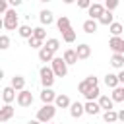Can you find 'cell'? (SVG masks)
<instances>
[{
  "label": "cell",
  "instance_id": "cell-1",
  "mask_svg": "<svg viewBox=\"0 0 124 124\" xmlns=\"http://www.w3.org/2000/svg\"><path fill=\"white\" fill-rule=\"evenodd\" d=\"M54 116H56V107H54V105H43V107L37 110V120H39L41 124H48Z\"/></svg>",
  "mask_w": 124,
  "mask_h": 124
},
{
  "label": "cell",
  "instance_id": "cell-2",
  "mask_svg": "<svg viewBox=\"0 0 124 124\" xmlns=\"http://www.w3.org/2000/svg\"><path fill=\"white\" fill-rule=\"evenodd\" d=\"M4 29H8V31L19 29V16H17V12H16L14 8H10V10L4 14Z\"/></svg>",
  "mask_w": 124,
  "mask_h": 124
},
{
  "label": "cell",
  "instance_id": "cell-3",
  "mask_svg": "<svg viewBox=\"0 0 124 124\" xmlns=\"http://www.w3.org/2000/svg\"><path fill=\"white\" fill-rule=\"evenodd\" d=\"M50 68H52V72H54L56 78H64V76L68 74V64L64 62L62 56H54L52 62H50Z\"/></svg>",
  "mask_w": 124,
  "mask_h": 124
},
{
  "label": "cell",
  "instance_id": "cell-4",
  "mask_svg": "<svg viewBox=\"0 0 124 124\" xmlns=\"http://www.w3.org/2000/svg\"><path fill=\"white\" fill-rule=\"evenodd\" d=\"M39 74H41L43 87H52V83H54V72H52V68L50 66H43Z\"/></svg>",
  "mask_w": 124,
  "mask_h": 124
},
{
  "label": "cell",
  "instance_id": "cell-5",
  "mask_svg": "<svg viewBox=\"0 0 124 124\" xmlns=\"http://www.w3.org/2000/svg\"><path fill=\"white\" fill-rule=\"evenodd\" d=\"M108 48L112 50V54H124V39L122 37H110Z\"/></svg>",
  "mask_w": 124,
  "mask_h": 124
},
{
  "label": "cell",
  "instance_id": "cell-6",
  "mask_svg": "<svg viewBox=\"0 0 124 124\" xmlns=\"http://www.w3.org/2000/svg\"><path fill=\"white\" fill-rule=\"evenodd\" d=\"M16 101H17V105H19V107H31V103H33V93H31V91H27V89L17 91Z\"/></svg>",
  "mask_w": 124,
  "mask_h": 124
},
{
  "label": "cell",
  "instance_id": "cell-7",
  "mask_svg": "<svg viewBox=\"0 0 124 124\" xmlns=\"http://www.w3.org/2000/svg\"><path fill=\"white\" fill-rule=\"evenodd\" d=\"M105 12V6L99 4V2H93L89 8H87V14H89V19H99Z\"/></svg>",
  "mask_w": 124,
  "mask_h": 124
},
{
  "label": "cell",
  "instance_id": "cell-8",
  "mask_svg": "<svg viewBox=\"0 0 124 124\" xmlns=\"http://www.w3.org/2000/svg\"><path fill=\"white\" fill-rule=\"evenodd\" d=\"M76 54H78V60H87V58L91 56V46H89L87 43H81V45H78Z\"/></svg>",
  "mask_w": 124,
  "mask_h": 124
},
{
  "label": "cell",
  "instance_id": "cell-9",
  "mask_svg": "<svg viewBox=\"0 0 124 124\" xmlns=\"http://www.w3.org/2000/svg\"><path fill=\"white\" fill-rule=\"evenodd\" d=\"M16 97H17V93H16V89H14L12 85H8V87L2 89V99H4L6 105H12V103L16 101Z\"/></svg>",
  "mask_w": 124,
  "mask_h": 124
},
{
  "label": "cell",
  "instance_id": "cell-10",
  "mask_svg": "<svg viewBox=\"0 0 124 124\" xmlns=\"http://www.w3.org/2000/svg\"><path fill=\"white\" fill-rule=\"evenodd\" d=\"M54 99H56V93H54L50 87H45V89L41 91V101H43V105H52Z\"/></svg>",
  "mask_w": 124,
  "mask_h": 124
},
{
  "label": "cell",
  "instance_id": "cell-11",
  "mask_svg": "<svg viewBox=\"0 0 124 124\" xmlns=\"http://www.w3.org/2000/svg\"><path fill=\"white\" fill-rule=\"evenodd\" d=\"M83 108H85V114H91V116H97L101 112V107H99L97 101H87L83 105Z\"/></svg>",
  "mask_w": 124,
  "mask_h": 124
},
{
  "label": "cell",
  "instance_id": "cell-12",
  "mask_svg": "<svg viewBox=\"0 0 124 124\" xmlns=\"http://www.w3.org/2000/svg\"><path fill=\"white\" fill-rule=\"evenodd\" d=\"M81 114H85V108H83V105H81L79 101L72 103V105H70V116H72V118H79Z\"/></svg>",
  "mask_w": 124,
  "mask_h": 124
},
{
  "label": "cell",
  "instance_id": "cell-13",
  "mask_svg": "<svg viewBox=\"0 0 124 124\" xmlns=\"http://www.w3.org/2000/svg\"><path fill=\"white\" fill-rule=\"evenodd\" d=\"M39 19H41V25H50V23H54V14L50 10H41Z\"/></svg>",
  "mask_w": 124,
  "mask_h": 124
},
{
  "label": "cell",
  "instance_id": "cell-14",
  "mask_svg": "<svg viewBox=\"0 0 124 124\" xmlns=\"http://www.w3.org/2000/svg\"><path fill=\"white\" fill-rule=\"evenodd\" d=\"M70 105H72V101H70L68 95H56V99H54L56 108H70Z\"/></svg>",
  "mask_w": 124,
  "mask_h": 124
},
{
  "label": "cell",
  "instance_id": "cell-15",
  "mask_svg": "<svg viewBox=\"0 0 124 124\" xmlns=\"http://www.w3.org/2000/svg\"><path fill=\"white\" fill-rule=\"evenodd\" d=\"M97 103H99V107H101L103 110H112V108H114V101H112L108 95H101Z\"/></svg>",
  "mask_w": 124,
  "mask_h": 124
},
{
  "label": "cell",
  "instance_id": "cell-16",
  "mask_svg": "<svg viewBox=\"0 0 124 124\" xmlns=\"http://www.w3.org/2000/svg\"><path fill=\"white\" fill-rule=\"evenodd\" d=\"M14 112H16V108H14L12 105H4V107L0 108V122H6V120H10V118L14 116Z\"/></svg>",
  "mask_w": 124,
  "mask_h": 124
},
{
  "label": "cell",
  "instance_id": "cell-17",
  "mask_svg": "<svg viewBox=\"0 0 124 124\" xmlns=\"http://www.w3.org/2000/svg\"><path fill=\"white\" fill-rule=\"evenodd\" d=\"M56 27H58V31H60V33H66L68 29H72V25H70V19H68L66 16H60V17L56 19Z\"/></svg>",
  "mask_w": 124,
  "mask_h": 124
},
{
  "label": "cell",
  "instance_id": "cell-18",
  "mask_svg": "<svg viewBox=\"0 0 124 124\" xmlns=\"http://www.w3.org/2000/svg\"><path fill=\"white\" fill-rule=\"evenodd\" d=\"M52 58H54V52L50 48H46V46L39 48V60L41 62H52Z\"/></svg>",
  "mask_w": 124,
  "mask_h": 124
},
{
  "label": "cell",
  "instance_id": "cell-19",
  "mask_svg": "<svg viewBox=\"0 0 124 124\" xmlns=\"http://www.w3.org/2000/svg\"><path fill=\"white\" fill-rule=\"evenodd\" d=\"M97 27H99V21H97V19H85V21H83V31H85L87 35L95 33Z\"/></svg>",
  "mask_w": 124,
  "mask_h": 124
},
{
  "label": "cell",
  "instance_id": "cell-20",
  "mask_svg": "<svg viewBox=\"0 0 124 124\" xmlns=\"http://www.w3.org/2000/svg\"><path fill=\"white\" fill-rule=\"evenodd\" d=\"M62 58H64V62H66L68 66H70V64H76V62H78V54H76V50H74V48H66V50H64V56H62Z\"/></svg>",
  "mask_w": 124,
  "mask_h": 124
},
{
  "label": "cell",
  "instance_id": "cell-21",
  "mask_svg": "<svg viewBox=\"0 0 124 124\" xmlns=\"http://www.w3.org/2000/svg\"><path fill=\"white\" fill-rule=\"evenodd\" d=\"M10 85H12L16 91H23V89H25V78H23V76H14Z\"/></svg>",
  "mask_w": 124,
  "mask_h": 124
},
{
  "label": "cell",
  "instance_id": "cell-22",
  "mask_svg": "<svg viewBox=\"0 0 124 124\" xmlns=\"http://www.w3.org/2000/svg\"><path fill=\"white\" fill-rule=\"evenodd\" d=\"M97 21H99L101 25H107V27H108L110 23H114V16H112V12L105 10V12H103V16H101V17H99Z\"/></svg>",
  "mask_w": 124,
  "mask_h": 124
},
{
  "label": "cell",
  "instance_id": "cell-23",
  "mask_svg": "<svg viewBox=\"0 0 124 124\" xmlns=\"http://www.w3.org/2000/svg\"><path fill=\"white\" fill-rule=\"evenodd\" d=\"M110 66L116 68V70H124V54H112Z\"/></svg>",
  "mask_w": 124,
  "mask_h": 124
},
{
  "label": "cell",
  "instance_id": "cell-24",
  "mask_svg": "<svg viewBox=\"0 0 124 124\" xmlns=\"http://www.w3.org/2000/svg\"><path fill=\"white\" fill-rule=\"evenodd\" d=\"M105 85H107V87H110V89L118 87V85H120L118 76H116V74H107V76H105Z\"/></svg>",
  "mask_w": 124,
  "mask_h": 124
},
{
  "label": "cell",
  "instance_id": "cell-25",
  "mask_svg": "<svg viewBox=\"0 0 124 124\" xmlns=\"http://www.w3.org/2000/svg\"><path fill=\"white\" fill-rule=\"evenodd\" d=\"M103 118H105V122L107 124H116L118 122V112L112 108V110H105L103 112Z\"/></svg>",
  "mask_w": 124,
  "mask_h": 124
},
{
  "label": "cell",
  "instance_id": "cell-26",
  "mask_svg": "<svg viewBox=\"0 0 124 124\" xmlns=\"http://www.w3.org/2000/svg\"><path fill=\"white\" fill-rule=\"evenodd\" d=\"M110 99L114 101V103H124V87H114L112 89V95H110Z\"/></svg>",
  "mask_w": 124,
  "mask_h": 124
},
{
  "label": "cell",
  "instance_id": "cell-27",
  "mask_svg": "<svg viewBox=\"0 0 124 124\" xmlns=\"http://www.w3.org/2000/svg\"><path fill=\"white\" fill-rule=\"evenodd\" d=\"M87 101H95V99H99L101 97V91H99V85H95V87H89L87 89V93L83 95Z\"/></svg>",
  "mask_w": 124,
  "mask_h": 124
},
{
  "label": "cell",
  "instance_id": "cell-28",
  "mask_svg": "<svg viewBox=\"0 0 124 124\" xmlns=\"http://www.w3.org/2000/svg\"><path fill=\"white\" fill-rule=\"evenodd\" d=\"M108 31H110V35H112V37H120V35H122V31H124V27H122V23L114 21V23H110V25H108Z\"/></svg>",
  "mask_w": 124,
  "mask_h": 124
},
{
  "label": "cell",
  "instance_id": "cell-29",
  "mask_svg": "<svg viewBox=\"0 0 124 124\" xmlns=\"http://www.w3.org/2000/svg\"><path fill=\"white\" fill-rule=\"evenodd\" d=\"M17 33H19V37H23V39H31V37H33V29H31V25H19Z\"/></svg>",
  "mask_w": 124,
  "mask_h": 124
},
{
  "label": "cell",
  "instance_id": "cell-30",
  "mask_svg": "<svg viewBox=\"0 0 124 124\" xmlns=\"http://www.w3.org/2000/svg\"><path fill=\"white\" fill-rule=\"evenodd\" d=\"M45 46H46V48H50L52 52H56V50L60 48V41H58V39H54V37H52V39H46Z\"/></svg>",
  "mask_w": 124,
  "mask_h": 124
},
{
  "label": "cell",
  "instance_id": "cell-31",
  "mask_svg": "<svg viewBox=\"0 0 124 124\" xmlns=\"http://www.w3.org/2000/svg\"><path fill=\"white\" fill-rule=\"evenodd\" d=\"M62 39H64V43H74L76 41V31L74 29H68L66 33H62Z\"/></svg>",
  "mask_w": 124,
  "mask_h": 124
},
{
  "label": "cell",
  "instance_id": "cell-32",
  "mask_svg": "<svg viewBox=\"0 0 124 124\" xmlns=\"http://www.w3.org/2000/svg\"><path fill=\"white\" fill-rule=\"evenodd\" d=\"M33 37H37V39L45 41V39H46V31H45L43 27H35V29H33Z\"/></svg>",
  "mask_w": 124,
  "mask_h": 124
},
{
  "label": "cell",
  "instance_id": "cell-33",
  "mask_svg": "<svg viewBox=\"0 0 124 124\" xmlns=\"http://www.w3.org/2000/svg\"><path fill=\"white\" fill-rule=\"evenodd\" d=\"M118 4H120V0H105V10L112 12V10L118 8Z\"/></svg>",
  "mask_w": 124,
  "mask_h": 124
},
{
  "label": "cell",
  "instance_id": "cell-34",
  "mask_svg": "<svg viewBox=\"0 0 124 124\" xmlns=\"http://www.w3.org/2000/svg\"><path fill=\"white\" fill-rule=\"evenodd\" d=\"M27 41H29V46H31V48H43V41H41V39L31 37V39H27Z\"/></svg>",
  "mask_w": 124,
  "mask_h": 124
},
{
  "label": "cell",
  "instance_id": "cell-35",
  "mask_svg": "<svg viewBox=\"0 0 124 124\" xmlns=\"http://www.w3.org/2000/svg\"><path fill=\"white\" fill-rule=\"evenodd\" d=\"M10 46V37L8 35H0V50H6Z\"/></svg>",
  "mask_w": 124,
  "mask_h": 124
},
{
  "label": "cell",
  "instance_id": "cell-36",
  "mask_svg": "<svg viewBox=\"0 0 124 124\" xmlns=\"http://www.w3.org/2000/svg\"><path fill=\"white\" fill-rule=\"evenodd\" d=\"M89 87H91V85H89V83H87V81H85V79H83V81H79V85H78V91H79V93H81V95H85V93H87V89H89Z\"/></svg>",
  "mask_w": 124,
  "mask_h": 124
},
{
  "label": "cell",
  "instance_id": "cell-37",
  "mask_svg": "<svg viewBox=\"0 0 124 124\" xmlns=\"http://www.w3.org/2000/svg\"><path fill=\"white\" fill-rule=\"evenodd\" d=\"M85 81H87V83H89L91 87H95V85H99V79H97L95 76H87V78H85Z\"/></svg>",
  "mask_w": 124,
  "mask_h": 124
},
{
  "label": "cell",
  "instance_id": "cell-38",
  "mask_svg": "<svg viewBox=\"0 0 124 124\" xmlns=\"http://www.w3.org/2000/svg\"><path fill=\"white\" fill-rule=\"evenodd\" d=\"M10 8H8V0H0V14H6Z\"/></svg>",
  "mask_w": 124,
  "mask_h": 124
},
{
  "label": "cell",
  "instance_id": "cell-39",
  "mask_svg": "<svg viewBox=\"0 0 124 124\" xmlns=\"http://www.w3.org/2000/svg\"><path fill=\"white\" fill-rule=\"evenodd\" d=\"M78 6L79 8H89L91 6V0H78Z\"/></svg>",
  "mask_w": 124,
  "mask_h": 124
},
{
  "label": "cell",
  "instance_id": "cell-40",
  "mask_svg": "<svg viewBox=\"0 0 124 124\" xmlns=\"http://www.w3.org/2000/svg\"><path fill=\"white\" fill-rule=\"evenodd\" d=\"M21 2H23V0H8V4H10V6H14V8H16V6H19Z\"/></svg>",
  "mask_w": 124,
  "mask_h": 124
},
{
  "label": "cell",
  "instance_id": "cell-41",
  "mask_svg": "<svg viewBox=\"0 0 124 124\" xmlns=\"http://www.w3.org/2000/svg\"><path fill=\"white\" fill-rule=\"evenodd\" d=\"M116 76H118V81H120V83L124 85V70H120V72H118Z\"/></svg>",
  "mask_w": 124,
  "mask_h": 124
},
{
  "label": "cell",
  "instance_id": "cell-42",
  "mask_svg": "<svg viewBox=\"0 0 124 124\" xmlns=\"http://www.w3.org/2000/svg\"><path fill=\"white\" fill-rule=\"evenodd\" d=\"M118 122H124V108L118 110Z\"/></svg>",
  "mask_w": 124,
  "mask_h": 124
},
{
  "label": "cell",
  "instance_id": "cell-43",
  "mask_svg": "<svg viewBox=\"0 0 124 124\" xmlns=\"http://www.w3.org/2000/svg\"><path fill=\"white\" fill-rule=\"evenodd\" d=\"M27 124H41V122H39V120H37V118H35V120H29V122H27Z\"/></svg>",
  "mask_w": 124,
  "mask_h": 124
},
{
  "label": "cell",
  "instance_id": "cell-44",
  "mask_svg": "<svg viewBox=\"0 0 124 124\" xmlns=\"http://www.w3.org/2000/svg\"><path fill=\"white\" fill-rule=\"evenodd\" d=\"M64 4H72V2H76V0H62Z\"/></svg>",
  "mask_w": 124,
  "mask_h": 124
},
{
  "label": "cell",
  "instance_id": "cell-45",
  "mask_svg": "<svg viewBox=\"0 0 124 124\" xmlns=\"http://www.w3.org/2000/svg\"><path fill=\"white\" fill-rule=\"evenodd\" d=\"M4 27V17H0V29Z\"/></svg>",
  "mask_w": 124,
  "mask_h": 124
},
{
  "label": "cell",
  "instance_id": "cell-46",
  "mask_svg": "<svg viewBox=\"0 0 124 124\" xmlns=\"http://www.w3.org/2000/svg\"><path fill=\"white\" fill-rule=\"evenodd\" d=\"M2 78H4V72H2V68H0V79H2Z\"/></svg>",
  "mask_w": 124,
  "mask_h": 124
},
{
  "label": "cell",
  "instance_id": "cell-47",
  "mask_svg": "<svg viewBox=\"0 0 124 124\" xmlns=\"http://www.w3.org/2000/svg\"><path fill=\"white\" fill-rule=\"evenodd\" d=\"M39 2H50V0H39Z\"/></svg>",
  "mask_w": 124,
  "mask_h": 124
},
{
  "label": "cell",
  "instance_id": "cell-48",
  "mask_svg": "<svg viewBox=\"0 0 124 124\" xmlns=\"http://www.w3.org/2000/svg\"><path fill=\"white\" fill-rule=\"evenodd\" d=\"M120 124H124V122H120Z\"/></svg>",
  "mask_w": 124,
  "mask_h": 124
},
{
  "label": "cell",
  "instance_id": "cell-49",
  "mask_svg": "<svg viewBox=\"0 0 124 124\" xmlns=\"http://www.w3.org/2000/svg\"><path fill=\"white\" fill-rule=\"evenodd\" d=\"M122 87H124V85H122Z\"/></svg>",
  "mask_w": 124,
  "mask_h": 124
},
{
  "label": "cell",
  "instance_id": "cell-50",
  "mask_svg": "<svg viewBox=\"0 0 124 124\" xmlns=\"http://www.w3.org/2000/svg\"><path fill=\"white\" fill-rule=\"evenodd\" d=\"M48 124H50V122H48Z\"/></svg>",
  "mask_w": 124,
  "mask_h": 124
}]
</instances>
